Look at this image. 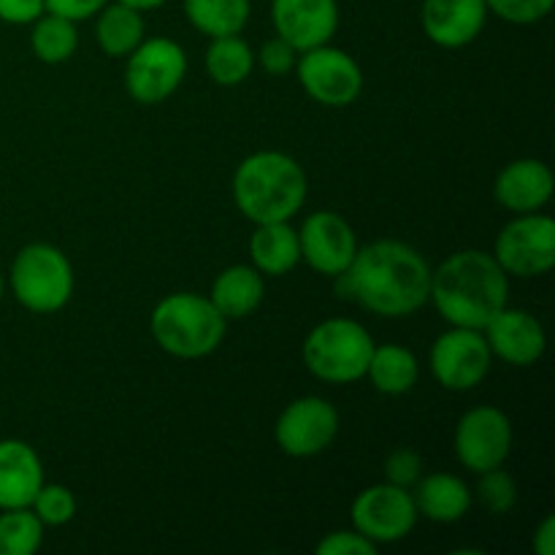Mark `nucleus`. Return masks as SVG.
<instances>
[{
	"label": "nucleus",
	"mask_w": 555,
	"mask_h": 555,
	"mask_svg": "<svg viewBox=\"0 0 555 555\" xmlns=\"http://www.w3.org/2000/svg\"><path fill=\"white\" fill-rule=\"evenodd\" d=\"M11 291L30 312H57L74 296V269L52 244H27L11 263Z\"/></svg>",
	"instance_id": "423d86ee"
},
{
	"label": "nucleus",
	"mask_w": 555,
	"mask_h": 555,
	"mask_svg": "<svg viewBox=\"0 0 555 555\" xmlns=\"http://www.w3.org/2000/svg\"><path fill=\"white\" fill-rule=\"evenodd\" d=\"M30 509L43 526H65L76 515V499L65 486H41Z\"/></svg>",
	"instance_id": "c756f323"
},
{
	"label": "nucleus",
	"mask_w": 555,
	"mask_h": 555,
	"mask_svg": "<svg viewBox=\"0 0 555 555\" xmlns=\"http://www.w3.org/2000/svg\"><path fill=\"white\" fill-rule=\"evenodd\" d=\"M249 255L253 266L260 274L285 276L301 260V247H298V231L291 222H263L255 228L249 238Z\"/></svg>",
	"instance_id": "412c9836"
},
{
	"label": "nucleus",
	"mask_w": 555,
	"mask_h": 555,
	"mask_svg": "<svg viewBox=\"0 0 555 555\" xmlns=\"http://www.w3.org/2000/svg\"><path fill=\"white\" fill-rule=\"evenodd\" d=\"M491 347L477 328L453 325L431 347V374L448 390H472L491 372Z\"/></svg>",
	"instance_id": "9b49d317"
},
{
	"label": "nucleus",
	"mask_w": 555,
	"mask_h": 555,
	"mask_svg": "<svg viewBox=\"0 0 555 555\" xmlns=\"http://www.w3.org/2000/svg\"><path fill=\"white\" fill-rule=\"evenodd\" d=\"M108 0H43V11L47 14H57V16H65V20H90L92 14H98V11L106 5Z\"/></svg>",
	"instance_id": "f704fd0d"
},
{
	"label": "nucleus",
	"mask_w": 555,
	"mask_h": 555,
	"mask_svg": "<svg viewBox=\"0 0 555 555\" xmlns=\"http://www.w3.org/2000/svg\"><path fill=\"white\" fill-rule=\"evenodd\" d=\"M43 486V466L22 439L0 442V509L30 507Z\"/></svg>",
	"instance_id": "6ab92c4d"
},
{
	"label": "nucleus",
	"mask_w": 555,
	"mask_h": 555,
	"mask_svg": "<svg viewBox=\"0 0 555 555\" xmlns=\"http://www.w3.org/2000/svg\"><path fill=\"white\" fill-rule=\"evenodd\" d=\"M298 247L301 258L318 274L339 276L356 258L358 238L345 217L334 211H314L298 228Z\"/></svg>",
	"instance_id": "4468645a"
},
{
	"label": "nucleus",
	"mask_w": 555,
	"mask_h": 555,
	"mask_svg": "<svg viewBox=\"0 0 555 555\" xmlns=\"http://www.w3.org/2000/svg\"><path fill=\"white\" fill-rule=\"evenodd\" d=\"M320 555H374L377 545L372 540H366L363 534L352 531H334V534L325 537L318 545Z\"/></svg>",
	"instance_id": "473e14b6"
},
{
	"label": "nucleus",
	"mask_w": 555,
	"mask_h": 555,
	"mask_svg": "<svg viewBox=\"0 0 555 555\" xmlns=\"http://www.w3.org/2000/svg\"><path fill=\"white\" fill-rule=\"evenodd\" d=\"M372 352L374 339L356 320H323L304 339V363L314 377L331 385H350L366 377Z\"/></svg>",
	"instance_id": "39448f33"
},
{
	"label": "nucleus",
	"mask_w": 555,
	"mask_h": 555,
	"mask_svg": "<svg viewBox=\"0 0 555 555\" xmlns=\"http://www.w3.org/2000/svg\"><path fill=\"white\" fill-rule=\"evenodd\" d=\"M33 52L38 60L49 65L65 63L74 57L76 47H79V33H76V22L65 20V16L47 14L38 16L36 27H33Z\"/></svg>",
	"instance_id": "bb28decb"
},
{
	"label": "nucleus",
	"mask_w": 555,
	"mask_h": 555,
	"mask_svg": "<svg viewBox=\"0 0 555 555\" xmlns=\"http://www.w3.org/2000/svg\"><path fill=\"white\" fill-rule=\"evenodd\" d=\"M98 25H95V38L98 47L108 54V57H128L141 41H144V11L130 9L125 3H112L103 5L98 11Z\"/></svg>",
	"instance_id": "b1692460"
},
{
	"label": "nucleus",
	"mask_w": 555,
	"mask_h": 555,
	"mask_svg": "<svg viewBox=\"0 0 555 555\" xmlns=\"http://www.w3.org/2000/svg\"><path fill=\"white\" fill-rule=\"evenodd\" d=\"M509 274L482 249L455 253L431 271V296L437 312L450 325L482 331L499 309L507 307Z\"/></svg>",
	"instance_id": "f03ea898"
},
{
	"label": "nucleus",
	"mask_w": 555,
	"mask_h": 555,
	"mask_svg": "<svg viewBox=\"0 0 555 555\" xmlns=\"http://www.w3.org/2000/svg\"><path fill=\"white\" fill-rule=\"evenodd\" d=\"M412 499H415L417 515H426L434 524H455L472 507L469 486L448 472H434L417 480Z\"/></svg>",
	"instance_id": "aec40b11"
},
{
	"label": "nucleus",
	"mask_w": 555,
	"mask_h": 555,
	"mask_svg": "<svg viewBox=\"0 0 555 555\" xmlns=\"http://www.w3.org/2000/svg\"><path fill=\"white\" fill-rule=\"evenodd\" d=\"M336 434H339V412L318 396L287 404L274 428L276 444L291 459H312L323 453L325 448H331Z\"/></svg>",
	"instance_id": "ddd939ff"
},
{
	"label": "nucleus",
	"mask_w": 555,
	"mask_h": 555,
	"mask_svg": "<svg viewBox=\"0 0 555 555\" xmlns=\"http://www.w3.org/2000/svg\"><path fill=\"white\" fill-rule=\"evenodd\" d=\"M296 54L298 52L285 41V38L276 36V38H271V41L263 43L258 60H260V65H263L266 74L285 76L296 68Z\"/></svg>",
	"instance_id": "72a5a7b5"
},
{
	"label": "nucleus",
	"mask_w": 555,
	"mask_h": 555,
	"mask_svg": "<svg viewBox=\"0 0 555 555\" xmlns=\"http://www.w3.org/2000/svg\"><path fill=\"white\" fill-rule=\"evenodd\" d=\"M477 496H480V504L491 515H504L515 507L518 502V486H515L513 477L496 466L491 472H482L480 486H477Z\"/></svg>",
	"instance_id": "c85d7f7f"
},
{
	"label": "nucleus",
	"mask_w": 555,
	"mask_h": 555,
	"mask_svg": "<svg viewBox=\"0 0 555 555\" xmlns=\"http://www.w3.org/2000/svg\"><path fill=\"white\" fill-rule=\"evenodd\" d=\"M117 3H125L130 5V9H139V11H150V9H157V5H163L166 0H117Z\"/></svg>",
	"instance_id": "4c0bfd02"
},
{
	"label": "nucleus",
	"mask_w": 555,
	"mask_h": 555,
	"mask_svg": "<svg viewBox=\"0 0 555 555\" xmlns=\"http://www.w3.org/2000/svg\"><path fill=\"white\" fill-rule=\"evenodd\" d=\"M350 518L358 534L372 540L374 545H390V542L404 540L415 529L417 507L406 488L385 482V486H372L358 493Z\"/></svg>",
	"instance_id": "9d476101"
},
{
	"label": "nucleus",
	"mask_w": 555,
	"mask_h": 555,
	"mask_svg": "<svg viewBox=\"0 0 555 555\" xmlns=\"http://www.w3.org/2000/svg\"><path fill=\"white\" fill-rule=\"evenodd\" d=\"M423 472V461L415 450L410 448H399L388 455L385 461V477H388L390 486L399 488H412L417 480H421Z\"/></svg>",
	"instance_id": "2f4dec72"
},
{
	"label": "nucleus",
	"mask_w": 555,
	"mask_h": 555,
	"mask_svg": "<svg viewBox=\"0 0 555 555\" xmlns=\"http://www.w3.org/2000/svg\"><path fill=\"white\" fill-rule=\"evenodd\" d=\"M233 201L255 225L285 222L307 201V173L285 152H255L233 173Z\"/></svg>",
	"instance_id": "7ed1b4c3"
},
{
	"label": "nucleus",
	"mask_w": 555,
	"mask_h": 555,
	"mask_svg": "<svg viewBox=\"0 0 555 555\" xmlns=\"http://www.w3.org/2000/svg\"><path fill=\"white\" fill-rule=\"evenodd\" d=\"M0 298H3V274H0Z\"/></svg>",
	"instance_id": "58836bf2"
},
{
	"label": "nucleus",
	"mask_w": 555,
	"mask_h": 555,
	"mask_svg": "<svg viewBox=\"0 0 555 555\" xmlns=\"http://www.w3.org/2000/svg\"><path fill=\"white\" fill-rule=\"evenodd\" d=\"M496 263L504 274L520 276H542L555 266V222L553 217L518 215L513 222L502 228L496 238Z\"/></svg>",
	"instance_id": "6e6552de"
},
{
	"label": "nucleus",
	"mask_w": 555,
	"mask_h": 555,
	"mask_svg": "<svg viewBox=\"0 0 555 555\" xmlns=\"http://www.w3.org/2000/svg\"><path fill=\"white\" fill-rule=\"evenodd\" d=\"M486 20V0H426L421 11L426 36L444 49H461L475 41Z\"/></svg>",
	"instance_id": "f3484780"
},
{
	"label": "nucleus",
	"mask_w": 555,
	"mask_h": 555,
	"mask_svg": "<svg viewBox=\"0 0 555 555\" xmlns=\"http://www.w3.org/2000/svg\"><path fill=\"white\" fill-rule=\"evenodd\" d=\"M336 280V293L383 318H406L431 296V266L415 247L383 238L358 249Z\"/></svg>",
	"instance_id": "f257e3e1"
},
{
	"label": "nucleus",
	"mask_w": 555,
	"mask_h": 555,
	"mask_svg": "<svg viewBox=\"0 0 555 555\" xmlns=\"http://www.w3.org/2000/svg\"><path fill=\"white\" fill-rule=\"evenodd\" d=\"M188 74L184 49L171 38H144L128 54L125 87L130 98L144 106H155L171 98Z\"/></svg>",
	"instance_id": "0eeeda50"
},
{
	"label": "nucleus",
	"mask_w": 555,
	"mask_h": 555,
	"mask_svg": "<svg viewBox=\"0 0 555 555\" xmlns=\"http://www.w3.org/2000/svg\"><path fill=\"white\" fill-rule=\"evenodd\" d=\"M271 22L276 36L285 38L296 52L323 47L339 27L336 0H271Z\"/></svg>",
	"instance_id": "2eb2a0df"
},
{
	"label": "nucleus",
	"mask_w": 555,
	"mask_h": 555,
	"mask_svg": "<svg viewBox=\"0 0 555 555\" xmlns=\"http://www.w3.org/2000/svg\"><path fill=\"white\" fill-rule=\"evenodd\" d=\"M482 334L493 356L509 366H534L545 352V328L524 309H499Z\"/></svg>",
	"instance_id": "dca6fc26"
},
{
	"label": "nucleus",
	"mask_w": 555,
	"mask_h": 555,
	"mask_svg": "<svg viewBox=\"0 0 555 555\" xmlns=\"http://www.w3.org/2000/svg\"><path fill=\"white\" fill-rule=\"evenodd\" d=\"M366 377L385 396L410 393L415 388L417 377H421V363H417L415 352L401 345H374V352L366 366Z\"/></svg>",
	"instance_id": "5701e85b"
},
{
	"label": "nucleus",
	"mask_w": 555,
	"mask_h": 555,
	"mask_svg": "<svg viewBox=\"0 0 555 555\" xmlns=\"http://www.w3.org/2000/svg\"><path fill=\"white\" fill-rule=\"evenodd\" d=\"M296 74L307 95L331 108L350 106L363 90L361 65L328 43L301 52Z\"/></svg>",
	"instance_id": "1a4fd4ad"
},
{
	"label": "nucleus",
	"mask_w": 555,
	"mask_h": 555,
	"mask_svg": "<svg viewBox=\"0 0 555 555\" xmlns=\"http://www.w3.org/2000/svg\"><path fill=\"white\" fill-rule=\"evenodd\" d=\"M513 423L496 406H475L464 412L455 428V455L475 475L491 472L509 459Z\"/></svg>",
	"instance_id": "f8f14e48"
},
{
	"label": "nucleus",
	"mask_w": 555,
	"mask_h": 555,
	"mask_svg": "<svg viewBox=\"0 0 555 555\" xmlns=\"http://www.w3.org/2000/svg\"><path fill=\"white\" fill-rule=\"evenodd\" d=\"M555 0H486L488 11L513 25H534L553 11Z\"/></svg>",
	"instance_id": "7c9ffc66"
},
{
	"label": "nucleus",
	"mask_w": 555,
	"mask_h": 555,
	"mask_svg": "<svg viewBox=\"0 0 555 555\" xmlns=\"http://www.w3.org/2000/svg\"><path fill=\"white\" fill-rule=\"evenodd\" d=\"M493 193L499 204L515 215L540 211L553 198V173L542 160L524 157L502 168Z\"/></svg>",
	"instance_id": "a211bd4d"
},
{
	"label": "nucleus",
	"mask_w": 555,
	"mask_h": 555,
	"mask_svg": "<svg viewBox=\"0 0 555 555\" xmlns=\"http://www.w3.org/2000/svg\"><path fill=\"white\" fill-rule=\"evenodd\" d=\"M43 14V0H0V20L9 25H30Z\"/></svg>",
	"instance_id": "c9c22d12"
},
{
	"label": "nucleus",
	"mask_w": 555,
	"mask_h": 555,
	"mask_svg": "<svg viewBox=\"0 0 555 555\" xmlns=\"http://www.w3.org/2000/svg\"><path fill=\"white\" fill-rule=\"evenodd\" d=\"M255 54L238 36L211 38L206 49V70L222 87H236L253 74Z\"/></svg>",
	"instance_id": "a878e982"
},
{
	"label": "nucleus",
	"mask_w": 555,
	"mask_h": 555,
	"mask_svg": "<svg viewBox=\"0 0 555 555\" xmlns=\"http://www.w3.org/2000/svg\"><path fill=\"white\" fill-rule=\"evenodd\" d=\"M228 320L198 293H173L155 307L150 320L157 345L173 358L195 361L220 347Z\"/></svg>",
	"instance_id": "20e7f679"
},
{
	"label": "nucleus",
	"mask_w": 555,
	"mask_h": 555,
	"mask_svg": "<svg viewBox=\"0 0 555 555\" xmlns=\"http://www.w3.org/2000/svg\"><path fill=\"white\" fill-rule=\"evenodd\" d=\"M184 14L204 36H238L249 20V0H184Z\"/></svg>",
	"instance_id": "393cba45"
},
{
	"label": "nucleus",
	"mask_w": 555,
	"mask_h": 555,
	"mask_svg": "<svg viewBox=\"0 0 555 555\" xmlns=\"http://www.w3.org/2000/svg\"><path fill=\"white\" fill-rule=\"evenodd\" d=\"M43 542V524L30 507L3 509L0 515V555H33Z\"/></svg>",
	"instance_id": "cd10ccee"
},
{
	"label": "nucleus",
	"mask_w": 555,
	"mask_h": 555,
	"mask_svg": "<svg viewBox=\"0 0 555 555\" xmlns=\"http://www.w3.org/2000/svg\"><path fill=\"white\" fill-rule=\"evenodd\" d=\"M534 551L540 555H553L555 553V518H553V515H547V518L540 524V529H537Z\"/></svg>",
	"instance_id": "e433bc0d"
},
{
	"label": "nucleus",
	"mask_w": 555,
	"mask_h": 555,
	"mask_svg": "<svg viewBox=\"0 0 555 555\" xmlns=\"http://www.w3.org/2000/svg\"><path fill=\"white\" fill-rule=\"evenodd\" d=\"M263 276L255 266H231L211 285L209 301L225 320H242L263 301Z\"/></svg>",
	"instance_id": "4be33fe9"
}]
</instances>
